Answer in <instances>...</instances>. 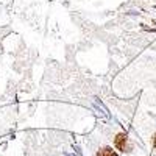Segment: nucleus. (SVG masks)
Masks as SVG:
<instances>
[{
	"mask_svg": "<svg viewBox=\"0 0 156 156\" xmlns=\"http://www.w3.org/2000/svg\"><path fill=\"white\" fill-rule=\"evenodd\" d=\"M114 145L119 148L120 151H129V145H128V136L125 133H119L114 139Z\"/></svg>",
	"mask_w": 156,
	"mask_h": 156,
	"instance_id": "nucleus-1",
	"label": "nucleus"
},
{
	"mask_svg": "<svg viewBox=\"0 0 156 156\" xmlns=\"http://www.w3.org/2000/svg\"><path fill=\"white\" fill-rule=\"evenodd\" d=\"M97 156H119L112 148H109V147H105V148H101L98 153H97Z\"/></svg>",
	"mask_w": 156,
	"mask_h": 156,
	"instance_id": "nucleus-2",
	"label": "nucleus"
},
{
	"mask_svg": "<svg viewBox=\"0 0 156 156\" xmlns=\"http://www.w3.org/2000/svg\"><path fill=\"white\" fill-rule=\"evenodd\" d=\"M153 145H154V148H156V136H154V140H153Z\"/></svg>",
	"mask_w": 156,
	"mask_h": 156,
	"instance_id": "nucleus-3",
	"label": "nucleus"
}]
</instances>
